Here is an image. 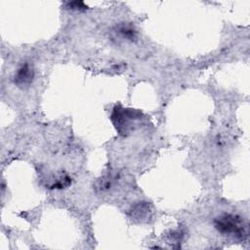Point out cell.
I'll list each match as a JSON object with an SVG mask.
<instances>
[{"label":"cell","mask_w":250,"mask_h":250,"mask_svg":"<svg viewBox=\"0 0 250 250\" xmlns=\"http://www.w3.org/2000/svg\"><path fill=\"white\" fill-rule=\"evenodd\" d=\"M215 227L222 233H234L240 237L244 233V227L241 221L231 214H224L217 218L215 220Z\"/></svg>","instance_id":"obj_1"},{"label":"cell","mask_w":250,"mask_h":250,"mask_svg":"<svg viewBox=\"0 0 250 250\" xmlns=\"http://www.w3.org/2000/svg\"><path fill=\"white\" fill-rule=\"evenodd\" d=\"M119 32L126 38L132 39L135 38L136 35V31L134 29H132L130 26H122L119 28Z\"/></svg>","instance_id":"obj_3"},{"label":"cell","mask_w":250,"mask_h":250,"mask_svg":"<svg viewBox=\"0 0 250 250\" xmlns=\"http://www.w3.org/2000/svg\"><path fill=\"white\" fill-rule=\"evenodd\" d=\"M32 79H33V71L27 63L21 65L18 69L15 75V83L20 86L30 84Z\"/></svg>","instance_id":"obj_2"}]
</instances>
